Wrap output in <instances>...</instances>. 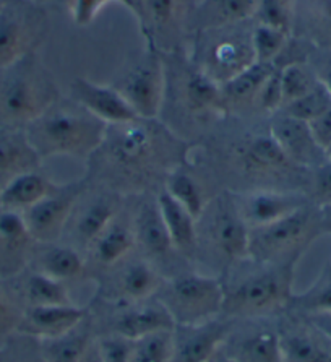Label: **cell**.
Instances as JSON below:
<instances>
[{
  "label": "cell",
  "mask_w": 331,
  "mask_h": 362,
  "mask_svg": "<svg viewBox=\"0 0 331 362\" xmlns=\"http://www.w3.org/2000/svg\"><path fill=\"white\" fill-rule=\"evenodd\" d=\"M255 60L252 40L244 41L240 37H224L209 49L207 65L203 70L219 85H223Z\"/></svg>",
  "instance_id": "20"
},
{
  "label": "cell",
  "mask_w": 331,
  "mask_h": 362,
  "mask_svg": "<svg viewBox=\"0 0 331 362\" xmlns=\"http://www.w3.org/2000/svg\"><path fill=\"white\" fill-rule=\"evenodd\" d=\"M41 161L25 129L0 125V189L16 175L37 171Z\"/></svg>",
  "instance_id": "19"
},
{
  "label": "cell",
  "mask_w": 331,
  "mask_h": 362,
  "mask_svg": "<svg viewBox=\"0 0 331 362\" xmlns=\"http://www.w3.org/2000/svg\"><path fill=\"white\" fill-rule=\"evenodd\" d=\"M234 202L250 229L268 226L307 205V200L299 194L274 190H257Z\"/></svg>",
  "instance_id": "15"
},
{
  "label": "cell",
  "mask_w": 331,
  "mask_h": 362,
  "mask_svg": "<svg viewBox=\"0 0 331 362\" xmlns=\"http://www.w3.org/2000/svg\"><path fill=\"white\" fill-rule=\"evenodd\" d=\"M134 231L137 245H140L148 255L161 257L168 254L170 249H174L156 200L143 203L138 208Z\"/></svg>",
  "instance_id": "26"
},
{
  "label": "cell",
  "mask_w": 331,
  "mask_h": 362,
  "mask_svg": "<svg viewBox=\"0 0 331 362\" xmlns=\"http://www.w3.org/2000/svg\"><path fill=\"white\" fill-rule=\"evenodd\" d=\"M320 81H322V83L328 88V91L331 93V65L330 67L325 70V74H323V76L322 78H318Z\"/></svg>",
  "instance_id": "52"
},
{
  "label": "cell",
  "mask_w": 331,
  "mask_h": 362,
  "mask_svg": "<svg viewBox=\"0 0 331 362\" xmlns=\"http://www.w3.org/2000/svg\"><path fill=\"white\" fill-rule=\"evenodd\" d=\"M279 76H281V88H283L284 106L288 103L299 100L301 96L310 91L313 85L317 83V80H313L310 74H308L301 64L286 65L284 69L279 70Z\"/></svg>",
  "instance_id": "39"
},
{
  "label": "cell",
  "mask_w": 331,
  "mask_h": 362,
  "mask_svg": "<svg viewBox=\"0 0 331 362\" xmlns=\"http://www.w3.org/2000/svg\"><path fill=\"white\" fill-rule=\"evenodd\" d=\"M296 263H265L260 272L226 288L223 314L229 319H260L286 309L294 298Z\"/></svg>",
  "instance_id": "3"
},
{
  "label": "cell",
  "mask_w": 331,
  "mask_h": 362,
  "mask_svg": "<svg viewBox=\"0 0 331 362\" xmlns=\"http://www.w3.org/2000/svg\"><path fill=\"white\" fill-rule=\"evenodd\" d=\"M143 16L148 15L156 28H166L178 18L180 0H143Z\"/></svg>",
  "instance_id": "44"
},
{
  "label": "cell",
  "mask_w": 331,
  "mask_h": 362,
  "mask_svg": "<svg viewBox=\"0 0 331 362\" xmlns=\"http://www.w3.org/2000/svg\"><path fill=\"white\" fill-rule=\"evenodd\" d=\"M211 362H234V361H233V359H231V358H229V356H228V354H226L223 349H221V351H219V353H218L216 356H214V358H213V361H211Z\"/></svg>",
  "instance_id": "53"
},
{
  "label": "cell",
  "mask_w": 331,
  "mask_h": 362,
  "mask_svg": "<svg viewBox=\"0 0 331 362\" xmlns=\"http://www.w3.org/2000/svg\"><path fill=\"white\" fill-rule=\"evenodd\" d=\"M80 362H103L101 354H99V349H98V344H96V339H93V343L90 344V348L86 349V353L83 354Z\"/></svg>",
  "instance_id": "50"
},
{
  "label": "cell",
  "mask_w": 331,
  "mask_h": 362,
  "mask_svg": "<svg viewBox=\"0 0 331 362\" xmlns=\"http://www.w3.org/2000/svg\"><path fill=\"white\" fill-rule=\"evenodd\" d=\"M307 125L313 140H315V144L318 145L320 150H323L325 155H327L331 148V109H328L327 112H323L322 116L310 120V122H307Z\"/></svg>",
  "instance_id": "48"
},
{
  "label": "cell",
  "mask_w": 331,
  "mask_h": 362,
  "mask_svg": "<svg viewBox=\"0 0 331 362\" xmlns=\"http://www.w3.org/2000/svg\"><path fill=\"white\" fill-rule=\"evenodd\" d=\"M185 103L195 112L209 111L223 106L221 85L203 69H193L187 74L184 85Z\"/></svg>",
  "instance_id": "34"
},
{
  "label": "cell",
  "mask_w": 331,
  "mask_h": 362,
  "mask_svg": "<svg viewBox=\"0 0 331 362\" xmlns=\"http://www.w3.org/2000/svg\"><path fill=\"white\" fill-rule=\"evenodd\" d=\"M257 15L262 25L288 33L291 30V10L288 0H258Z\"/></svg>",
  "instance_id": "41"
},
{
  "label": "cell",
  "mask_w": 331,
  "mask_h": 362,
  "mask_svg": "<svg viewBox=\"0 0 331 362\" xmlns=\"http://www.w3.org/2000/svg\"><path fill=\"white\" fill-rule=\"evenodd\" d=\"M164 189L168 190L169 195L178 200L180 205L197 219V221L202 218L203 211L207 210V202L205 197H203L202 187L189 174L180 171L173 173L169 175Z\"/></svg>",
  "instance_id": "35"
},
{
  "label": "cell",
  "mask_w": 331,
  "mask_h": 362,
  "mask_svg": "<svg viewBox=\"0 0 331 362\" xmlns=\"http://www.w3.org/2000/svg\"><path fill=\"white\" fill-rule=\"evenodd\" d=\"M137 245L134 226H127L114 221L99 234V238L90 247L93 259L103 267H115L132 254Z\"/></svg>",
  "instance_id": "27"
},
{
  "label": "cell",
  "mask_w": 331,
  "mask_h": 362,
  "mask_svg": "<svg viewBox=\"0 0 331 362\" xmlns=\"http://www.w3.org/2000/svg\"><path fill=\"white\" fill-rule=\"evenodd\" d=\"M109 2H112V0H109ZM114 2H120L130 10V12H134L138 18L141 21H145V16H143V8H141V4L138 2V0H114Z\"/></svg>",
  "instance_id": "51"
},
{
  "label": "cell",
  "mask_w": 331,
  "mask_h": 362,
  "mask_svg": "<svg viewBox=\"0 0 331 362\" xmlns=\"http://www.w3.org/2000/svg\"><path fill=\"white\" fill-rule=\"evenodd\" d=\"M322 233V210L307 203L279 221L250 229L248 259H255L260 265L297 262Z\"/></svg>",
  "instance_id": "4"
},
{
  "label": "cell",
  "mask_w": 331,
  "mask_h": 362,
  "mask_svg": "<svg viewBox=\"0 0 331 362\" xmlns=\"http://www.w3.org/2000/svg\"><path fill=\"white\" fill-rule=\"evenodd\" d=\"M327 156H328V160H331V148L328 150V153H327Z\"/></svg>",
  "instance_id": "56"
},
{
  "label": "cell",
  "mask_w": 331,
  "mask_h": 362,
  "mask_svg": "<svg viewBox=\"0 0 331 362\" xmlns=\"http://www.w3.org/2000/svg\"><path fill=\"white\" fill-rule=\"evenodd\" d=\"M109 0H71V16L79 26H88Z\"/></svg>",
  "instance_id": "47"
},
{
  "label": "cell",
  "mask_w": 331,
  "mask_h": 362,
  "mask_svg": "<svg viewBox=\"0 0 331 362\" xmlns=\"http://www.w3.org/2000/svg\"><path fill=\"white\" fill-rule=\"evenodd\" d=\"M57 100L52 76L36 52L0 69V125L25 129Z\"/></svg>",
  "instance_id": "2"
},
{
  "label": "cell",
  "mask_w": 331,
  "mask_h": 362,
  "mask_svg": "<svg viewBox=\"0 0 331 362\" xmlns=\"http://www.w3.org/2000/svg\"><path fill=\"white\" fill-rule=\"evenodd\" d=\"M4 279H0V283ZM21 314L23 310L0 284V343H5L13 333H18Z\"/></svg>",
  "instance_id": "42"
},
{
  "label": "cell",
  "mask_w": 331,
  "mask_h": 362,
  "mask_svg": "<svg viewBox=\"0 0 331 362\" xmlns=\"http://www.w3.org/2000/svg\"><path fill=\"white\" fill-rule=\"evenodd\" d=\"M164 69L154 49L127 74L122 86L117 90L140 119H154L161 111L164 100Z\"/></svg>",
  "instance_id": "8"
},
{
  "label": "cell",
  "mask_w": 331,
  "mask_h": 362,
  "mask_svg": "<svg viewBox=\"0 0 331 362\" xmlns=\"http://www.w3.org/2000/svg\"><path fill=\"white\" fill-rule=\"evenodd\" d=\"M312 203L318 208L331 206V160L315 168L312 180Z\"/></svg>",
  "instance_id": "45"
},
{
  "label": "cell",
  "mask_w": 331,
  "mask_h": 362,
  "mask_svg": "<svg viewBox=\"0 0 331 362\" xmlns=\"http://www.w3.org/2000/svg\"><path fill=\"white\" fill-rule=\"evenodd\" d=\"M269 135L278 141L286 156L296 166L315 169L328 160L325 151L320 150L315 144L307 122L303 120L294 119L283 112V116L273 119Z\"/></svg>",
  "instance_id": "16"
},
{
  "label": "cell",
  "mask_w": 331,
  "mask_h": 362,
  "mask_svg": "<svg viewBox=\"0 0 331 362\" xmlns=\"http://www.w3.org/2000/svg\"><path fill=\"white\" fill-rule=\"evenodd\" d=\"M250 40L258 62H274L284 49L288 33L260 23L253 30Z\"/></svg>",
  "instance_id": "38"
},
{
  "label": "cell",
  "mask_w": 331,
  "mask_h": 362,
  "mask_svg": "<svg viewBox=\"0 0 331 362\" xmlns=\"http://www.w3.org/2000/svg\"><path fill=\"white\" fill-rule=\"evenodd\" d=\"M21 296H23L26 307L74 304L65 283L44 275L41 272H35L26 276Z\"/></svg>",
  "instance_id": "33"
},
{
  "label": "cell",
  "mask_w": 331,
  "mask_h": 362,
  "mask_svg": "<svg viewBox=\"0 0 331 362\" xmlns=\"http://www.w3.org/2000/svg\"><path fill=\"white\" fill-rule=\"evenodd\" d=\"M117 203L108 199V197H99L86 205L75 223V239L83 247H90L99 238L104 229L117 216Z\"/></svg>",
  "instance_id": "30"
},
{
  "label": "cell",
  "mask_w": 331,
  "mask_h": 362,
  "mask_svg": "<svg viewBox=\"0 0 331 362\" xmlns=\"http://www.w3.org/2000/svg\"><path fill=\"white\" fill-rule=\"evenodd\" d=\"M83 192V184L57 185L36 205L23 211L25 223L36 244H52L62 235Z\"/></svg>",
  "instance_id": "7"
},
{
  "label": "cell",
  "mask_w": 331,
  "mask_h": 362,
  "mask_svg": "<svg viewBox=\"0 0 331 362\" xmlns=\"http://www.w3.org/2000/svg\"><path fill=\"white\" fill-rule=\"evenodd\" d=\"M46 28V13L40 4L5 0L0 8V69L36 52Z\"/></svg>",
  "instance_id": "6"
},
{
  "label": "cell",
  "mask_w": 331,
  "mask_h": 362,
  "mask_svg": "<svg viewBox=\"0 0 331 362\" xmlns=\"http://www.w3.org/2000/svg\"><path fill=\"white\" fill-rule=\"evenodd\" d=\"M159 211L168 228L170 243L174 249L180 254L192 257L197 250V219L185 210L180 203L169 195V192L163 189L156 197Z\"/></svg>",
  "instance_id": "22"
},
{
  "label": "cell",
  "mask_w": 331,
  "mask_h": 362,
  "mask_svg": "<svg viewBox=\"0 0 331 362\" xmlns=\"http://www.w3.org/2000/svg\"><path fill=\"white\" fill-rule=\"evenodd\" d=\"M174 330L158 332L134 341L130 362H173Z\"/></svg>",
  "instance_id": "37"
},
{
  "label": "cell",
  "mask_w": 331,
  "mask_h": 362,
  "mask_svg": "<svg viewBox=\"0 0 331 362\" xmlns=\"http://www.w3.org/2000/svg\"><path fill=\"white\" fill-rule=\"evenodd\" d=\"M96 344L103 362H130L132 349H134L132 339L114 333L96 339Z\"/></svg>",
  "instance_id": "43"
},
{
  "label": "cell",
  "mask_w": 331,
  "mask_h": 362,
  "mask_svg": "<svg viewBox=\"0 0 331 362\" xmlns=\"http://www.w3.org/2000/svg\"><path fill=\"white\" fill-rule=\"evenodd\" d=\"M35 244L23 213L0 206V279H10L25 270Z\"/></svg>",
  "instance_id": "12"
},
{
  "label": "cell",
  "mask_w": 331,
  "mask_h": 362,
  "mask_svg": "<svg viewBox=\"0 0 331 362\" xmlns=\"http://www.w3.org/2000/svg\"><path fill=\"white\" fill-rule=\"evenodd\" d=\"M209 238L216 250L231 262L248 259L250 249V228L237 210L233 197H221L211 213Z\"/></svg>",
  "instance_id": "10"
},
{
  "label": "cell",
  "mask_w": 331,
  "mask_h": 362,
  "mask_svg": "<svg viewBox=\"0 0 331 362\" xmlns=\"http://www.w3.org/2000/svg\"><path fill=\"white\" fill-rule=\"evenodd\" d=\"M4 2H5V0H0V8H2V5H4Z\"/></svg>",
  "instance_id": "57"
},
{
  "label": "cell",
  "mask_w": 331,
  "mask_h": 362,
  "mask_svg": "<svg viewBox=\"0 0 331 362\" xmlns=\"http://www.w3.org/2000/svg\"><path fill=\"white\" fill-rule=\"evenodd\" d=\"M231 333V322L221 319L202 325L175 327L173 362H211Z\"/></svg>",
  "instance_id": "9"
},
{
  "label": "cell",
  "mask_w": 331,
  "mask_h": 362,
  "mask_svg": "<svg viewBox=\"0 0 331 362\" xmlns=\"http://www.w3.org/2000/svg\"><path fill=\"white\" fill-rule=\"evenodd\" d=\"M71 100L80 103L93 116L108 125L129 124L140 119L117 88L99 85L86 78H76L70 85Z\"/></svg>",
  "instance_id": "13"
},
{
  "label": "cell",
  "mask_w": 331,
  "mask_h": 362,
  "mask_svg": "<svg viewBox=\"0 0 331 362\" xmlns=\"http://www.w3.org/2000/svg\"><path fill=\"white\" fill-rule=\"evenodd\" d=\"M258 0H205L198 10L202 28H223L257 15Z\"/></svg>",
  "instance_id": "31"
},
{
  "label": "cell",
  "mask_w": 331,
  "mask_h": 362,
  "mask_svg": "<svg viewBox=\"0 0 331 362\" xmlns=\"http://www.w3.org/2000/svg\"><path fill=\"white\" fill-rule=\"evenodd\" d=\"M146 120L151 119H137L129 124L114 125V135L106 134V140H110V156L124 169L140 171L153 161L151 155L158 150L156 132H151Z\"/></svg>",
  "instance_id": "11"
},
{
  "label": "cell",
  "mask_w": 331,
  "mask_h": 362,
  "mask_svg": "<svg viewBox=\"0 0 331 362\" xmlns=\"http://www.w3.org/2000/svg\"><path fill=\"white\" fill-rule=\"evenodd\" d=\"M308 322L312 323L317 330L322 332L325 337H327L331 341V314H323V315H313L307 317Z\"/></svg>",
  "instance_id": "49"
},
{
  "label": "cell",
  "mask_w": 331,
  "mask_h": 362,
  "mask_svg": "<svg viewBox=\"0 0 331 362\" xmlns=\"http://www.w3.org/2000/svg\"><path fill=\"white\" fill-rule=\"evenodd\" d=\"M91 343L93 337L90 328H83L80 323L75 330L62 337L41 339V359L42 362H80Z\"/></svg>",
  "instance_id": "32"
},
{
  "label": "cell",
  "mask_w": 331,
  "mask_h": 362,
  "mask_svg": "<svg viewBox=\"0 0 331 362\" xmlns=\"http://www.w3.org/2000/svg\"><path fill=\"white\" fill-rule=\"evenodd\" d=\"M25 132L41 160L51 156L86 158L103 146L108 124L75 100H57L28 124Z\"/></svg>",
  "instance_id": "1"
},
{
  "label": "cell",
  "mask_w": 331,
  "mask_h": 362,
  "mask_svg": "<svg viewBox=\"0 0 331 362\" xmlns=\"http://www.w3.org/2000/svg\"><path fill=\"white\" fill-rule=\"evenodd\" d=\"M30 2H35V4H42V2H46V0H30Z\"/></svg>",
  "instance_id": "55"
},
{
  "label": "cell",
  "mask_w": 331,
  "mask_h": 362,
  "mask_svg": "<svg viewBox=\"0 0 331 362\" xmlns=\"http://www.w3.org/2000/svg\"><path fill=\"white\" fill-rule=\"evenodd\" d=\"M258 106L268 112H274L283 109L284 98H283V88H281V76L279 70L276 69L272 76L265 81L263 86L258 91L257 101Z\"/></svg>",
  "instance_id": "46"
},
{
  "label": "cell",
  "mask_w": 331,
  "mask_h": 362,
  "mask_svg": "<svg viewBox=\"0 0 331 362\" xmlns=\"http://www.w3.org/2000/svg\"><path fill=\"white\" fill-rule=\"evenodd\" d=\"M223 351L234 362H284L281 333L276 328L258 327L237 337L231 333Z\"/></svg>",
  "instance_id": "18"
},
{
  "label": "cell",
  "mask_w": 331,
  "mask_h": 362,
  "mask_svg": "<svg viewBox=\"0 0 331 362\" xmlns=\"http://www.w3.org/2000/svg\"><path fill=\"white\" fill-rule=\"evenodd\" d=\"M55 189L57 185L44 177L40 171L20 174L0 189V206L23 213Z\"/></svg>",
  "instance_id": "24"
},
{
  "label": "cell",
  "mask_w": 331,
  "mask_h": 362,
  "mask_svg": "<svg viewBox=\"0 0 331 362\" xmlns=\"http://www.w3.org/2000/svg\"><path fill=\"white\" fill-rule=\"evenodd\" d=\"M168 330H175V323L158 299L153 303L143 300V303L127 304L114 322V333L132 341Z\"/></svg>",
  "instance_id": "17"
},
{
  "label": "cell",
  "mask_w": 331,
  "mask_h": 362,
  "mask_svg": "<svg viewBox=\"0 0 331 362\" xmlns=\"http://www.w3.org/2000/svg\"><path fill=\"white\" fill-rule=\"evenodd\" d=\"M274 70L276 67L273 62H258V60H255L245 70H242L240 74H237L221 85L223 106H226V104L242 106V104L255 103L258 91H260V88L272 76Z\"/></svg>",
  "instance_id": "28"
},
{
  "label": "cell",
  "mask_w": 331,
  "mask_h": 362,
  "mask_svg": "<svg viewBox=\"0 0 331 362\" xmlns=\"http://www.w3.org/2000/svg\"><path fill=\"white\" fill-rule=\"evenodd\" d=\"M331 109V93L322 81L317 80V83L306 95L301 96L299 100L288 103L283 107V112L288 116L303 120V122H310L323 112Z\"/></svg>",
  "instance_id": "36"
},
{
  "label": "cell",
  "mask_w": 331,
  "mask_h": 362,
  "mask_svg": "<svg viewBox=\"0 0 331 362\" xmlns=\"http://www.w3.org/2000/svg\"><path fill=\"white\" fill-rule=\"evenodd\" d=\"M163 279L156 268L145 260L132 262L122 268L117 276L115 296L120 304H135L156 296Z\"/></svg>",
  "instance_id": "23"
},
{
  "label": "cell",
  "mask_w": 331,
  "mask_h": 362,
  "mask_svg": "<svg viewBox=\"0 0 331 362\" xmlns=\"http://www.w3.org/2000/svg\"><path fill=\"white\" fill-rule=\"evenodd\" d=\"M85 319L86 310L74 304L25 307L18 333L41 341L75 330Z\"/></svg>",
  "instance_id": "14"
},
{
  "label": "cell",
  "mask_w": 331,
  "mask_h": 362,
  "mask_svg": "<svg viewBox=\"0 0 331 362\" xmlns=\"http://www.w3.org/2000/svg\"><path fill=\"white\" fill-rule=\"evenodd\" d=\"M239 158L245 171L257 174L279 173L296 166L272 135L252 136L239 150Z\"/></svg>",
  "instance_id": "25"
},
{
  "label": "cell",
  "mask_w": 331,
  "mask_h": 362,
  "mask_svg": "<svg viewBox=\"0 0 331 362\" xmlns=\"http://www.w3.org/2000/svg\"><path fill=\"white\" fill-rule=\"evenodd\" d=\"M279 333L284 362H331V341L310 322Z\"/></svg>",
  "instance_id": "21"
},
{
  "label": "cell",
  "mask_w": 331,
  "mask_h": 362,
  "mask_svg": "<svg viewBox=\"0 0 331 362\" xmlns=\"http://www.w3.org/2000/svg\"><path fill=\"white\" fill-rule=\"evenodd\" d=\"M292 303L297 304L307 317L331 314V275L323 276L301 298H292Z\"/></svg>",
  "instance_id": "40"
},
{
  "label": "cell",
  "mask_w": 331,
  "mask_h": 362,
  "mask_svg": "<svg viewBox=\"0 0 331 362\" xmlns=\"http://www.w3.org/2000/svg\"><path fill=\"white\" fill-rule=\"evenodd\" d=\"M323 231L331 233V223H323Z\"/></svg>",
  "instance_id": "54"
},
{
  "label": "cell",
  "mask_w": 331,
  "mask_h": 362,
  "mask_svg": "<svg viewBox=\"0 0 331 362\" xmlns=\"http://www.w3.org/2000/svg\"><path fill=\"white\" fill-rule=\"evenodd\" d=\"M44 245L46 247L36 254L37 267H40L37 272L64 283L83 275L85 260L79 250L67 245H55V243Z\"/></svg>",
  "instance_id": "29"
},
{
  "label": "cell",
  "mask_w": 331,
  "mask_h": 362,
  "mask_svg": "<svg viewBox=\"0 0 331 362\" xmlns=\"http://www.w3.org/2000/svg\"><path fill=\"white\" fill-rule=\"evenodd\" d=\"M156 298L173 317L175 327L202 325L223 314L226 286L214 276L192 273L164 281Z\"/></svg>",
  "instance_id": "5"
}]
</instances>
